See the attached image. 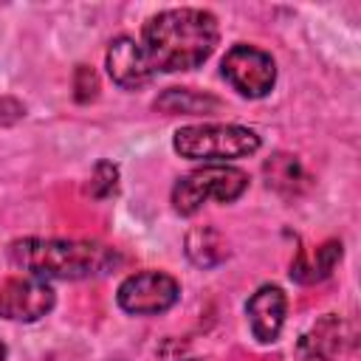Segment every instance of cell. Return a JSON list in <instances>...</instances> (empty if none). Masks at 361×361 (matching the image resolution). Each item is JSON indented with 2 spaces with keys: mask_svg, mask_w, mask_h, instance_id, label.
Returning <instances> with one entry per match:
<instances>
[{
  "mask_svg": "<svg viewBox=\"0 0 361 361\" xmlns=\"http://www.w3.org/2000/svg\"><path fill=\"white\" fill-rule=\"evenodd\" d=\"M220 39L217 17L206 8H166L144 23V54L152 71L200 68Z\"/></svg>",
  "mask_w": 361,
  "mask_h": 361,
  "instance_id": "6da1fadb",
  "label": "cell"
},
{
  "mask_svg": "<svg viewBox=\"0 0 361 361\" xmlns=\"http://www.w3.org/2000/svg\"><path fill=\"white\" fill-rule=\"evenodd\" d=\"M8 259L23 268L28 276L39 279H90L110 274L121 257L116 248L93 240H42V237H23L8 245Z\"/></svg>",
  "mask_w": 361,
  "mask_h": 361,
  "instance_id": "7a4b0ae2",
  "label": "cell"
},
{
  "mask_svg": "<svg viewBox=\"0 0 361 361\" xmlns=\"http://www.w3.org/2000/svg\"><path fill=\"white\" fill-rule=\"evenodd\" d=\"M172 147L180 158L220 164L254 155L259 149V135L240 124H189L175 130Z\"/></svg>",
  "mask_w": 361,
  "mask_h": 361,
  "instance_id": "3957f363",
  "label": "cell"
},
{
  "mask_svg": "<svg viewBox=\"0 0 361 361\" xmlns=\"http://www.w3.org/2000/svg\"><path fill=\"white\" fill-rule=\"evenodd\" d=\"M248 189V175L228 164H203L189 175L178 178L172 186V206L178 214L189 217L203 209L206 200L231 203Z\"/></svg>",
  "mask_w": 361,
  "mask_h": 361,
  "instance_id": "277c9868",
  "label": "cell"
},
{
  "mask_svg": "<svg viewBox=\"0 0 361 361\" xmlns=\"http://www.w3.org/2000/svg\"><path fill=\"white\" fill-rule=\"evenodd\" d=\"M223 79L248 99H262L271 93L274 82H276V65L271 59V54H265L257 45H231L223 56Z\"/></svg>",
  "mask_w": 361,
  "mask_h": 361,
  "instance_id": "5b68a950",
  "label": "cell"
},
{
  "mask_svg": "<svg viewBox=\"0 0 361 361\" xmlns=\"http://www.w3.org/2000/svg\"><path fill=\"white\" fill-rule=\"evenodd\" d=\"M180 296V285L175 276L164 271H138L130 274L118 285V307L133 316H158L166 313Z\"/></svg>",
  "mask_w": 361,
  "mask_h": 361,
  "instance_id": "8992f818",
  "label": "cell"
},
{
  "mask_svg": "<svg viewBox=\"0 0 361 361\" xmlns=\"http://www.w3.org/2000/svg\"><path fill=\"white\" fill-rule=\"evenodd\" d=\"M56 290L39 276H11L0 285V316L8 322H37L51 313Z\"/></svg>",
  "mask_w": 361,
  "mask_h": 361,
  "instance_id": "52a82bcc",
  "label": "cell"
},
{
  "mask_svg": "<svg viewBox=\"0 0 361 361\" xmlns=\"http://www.w3.org/2000/svg\"><path fill=\"white\" fill-rule=\"evenodd\" d=\"M107 73L124 90H138L152 82L155 71L144 54V45L133 37H116L107 48Z\"/></svg>",
  "mask_w": 361,
  "mask_h": 361,
  "instance_id": "ba28073f",
  "label": "cell"
},
{
  "mask_svg": "<svg viewBox=\"0 0 361 361\" xmlns=\"http://www.w3.org/2000/svg\"><path fill=\"white\" fill-rule=\"evenodd\" d=\"M285 310H288V299L279 285L257 288V293H251V299L245 302V313H248L254 338L262 344L276 341L282 333V324H285Z\"/></svg>",
  "mask_w": 361,
  "mask_h": 361,
  "instance_id": "9c48e42d",
  "label": "cell"
},
{
  "mask_svg": "<svg viewBox=\"0 0 361 361\" xmlns=\"http://www.w3.org/2000/svg\"><path fill=\"white\" fill-rule=\"evenodd\" d=\"M341 350V319L336 313H324L296 344L299 361H336Z\"/></svg>",
  "mask_w": 361,
  "mask_h": 361,
  "instance_id": "30bf717a",
  "label": "cell"
},
{
  "mask_svg": "<svg viewBox=\"0 0 361 361\" xmlns=\"http://www.w3.org/2000/svg\"><path fill=\"white\" fill-rule=\"evenodd\" d=\"M262 175H265V183L268 189L279 192L282 197H296L307 189L310 178L305 175L302 164L296 155L290 152H274L265 164H262Z\"/></svg>",
  "mask_w": 361,
  "mask_h": 361,
  "instance_id": "8fae6325",
  "label": "cell"
},
{
  "mask_svg": "<svg viewBox=\"0 0 361 361\" xmlns=\"http://www.w3.org/2000/svg\"><path fill=\"white\" fill-rule=\"evenodd\" d=\"M186 257L197 268H214L228 257V243L214 226H195L186 234Z\"/></svg>",
  "mask_w": 361,
  "mask_h": 361,
  "instance_id": "7c38bea8",
  "label": "cell"
},
{
  "mask_svg": "<svg viewBox=\"0 0 361 361\" xmlns=\"http://www.w3.org/2000/svg\"><path fill=\"white\" fill-rule=\"evenodd\" d=\"M341 259V243L338 240H327L322 248H316V254L310 257L305 248L296 254V259L290 262V276L296 282H319L324 276H330V271L336 268V262Z\"/></svg>",
  "mask_w": 361,
  "mask_h": 361,
  "instance_id": "4fadbf2b",
  "label": "cell"
},
{
  "mask_svg": "<svg viewBox=\"0 0 361 361\" xmlns=\"http://www.w3.org/2000/svg\"><path fill=\"white\" fill-rule=\"evenodd\" d=\"M220 102L209 93H197L192 87H169L164 90L158 99H155V110H164V113H186V116H195V113H212L217 110Z\"/></svg>",
  "mask_w": 361,
  "mask_h": 361,
  "instance_id": "5bb4252c",
  "label": "cell"
},
{
  "mask_svg": "<svg viewBox=\"0 0 361 361\" xmlns=\"http://www.w3.org/2000/svg\"><path fill=\"white\" fill-rule=\"evenodd\" d=\"M116 189H118V166H116L113 161H99V164H96V169H93L90 186H87L90 197L104 200V197L116 195Z\"/></svg>",
  "mask_w": 361,
  "mask_h": 361,
  "instance_id": "9a60e30c",
  "label": "cell"
},
{
  "mask_svg": "<svg viewBox=\"0 0 361 361\" xmlns=\"http://www.w3.org/2000/svg\"><path fill=\"white\" fill-rule=\"evenodd\" d=\"M96 90H99V79L96 73L87 68V65H79L76 73H73V96L76 102H93L96 99Z\"/></svg>",
  "mask_w": 361,
  "mask_h": 361,
  "instance_id": "2e32d148",
  "label": "cell"
},
{
  "mask_svg": "<svg viewBox=\"0 0 361 361\" xmlns=\"http://www.w3.org/2000/svg\"><path fill=\"white\" fill-rule=\"evenodd\" d=\"M0 361H6V344L0 341Z\"/></svg>",
  "mask_w": 361,
  "mask_h": 361,
  "instance_id": "e0dca14e",
  "label": "cell"
},
{
  "mask_svg": "<svg viewBox=\"0 0 361 361\" xmlns=\"http://www.w3.org/2000/svg\"><path fill=\"white\" fill-rule=\"evenodd\" d=\"M189 361H192V358H189Z\"/></svg>",
  "mask_w": 361,
  "mask_h": 361,
  "instance_id": "ac0fdd59",
  "label": "cell"
}]
</instances>
